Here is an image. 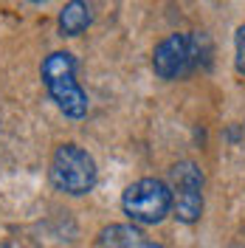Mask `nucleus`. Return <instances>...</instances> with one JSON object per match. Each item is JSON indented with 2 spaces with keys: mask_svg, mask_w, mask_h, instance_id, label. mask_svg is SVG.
I'll return each mask as SVG.
<instances>
[{
  "mask_svg": "<svg viewBox=\"0 0 245 248\" xmlns=\"http://www.w3.org/2000/svg\"><path fill=\"white\" fill-rule=\"evenodd\" d=\"M212 62V40L203 31H181L164 37L153 51V71L164 82L192 77Z\"/></svg>",
  "mask_w": 245,
  "mask_h": 248,
  "instance_id": "nucleus-1",
  "label": "nucleus"
},
{
  "mask_svg": "<svg viewBox=\"0 0 245 248\" xmlns=\"http://www.w3.org/2000/svg\"><path fill=\"white\" fill-rule=\"evenodd\" d=\"M40 79L46 85L51 102L68 119H85L91 102L88 93L77 82V57L71 51H51L40 65Z\"/></svg>",
  "mask_w": 245,
  "mask_h": 248,
  "instance_id": "nucleus-2",
  "label": "nucleus"
},
{
  "mask_svg": "<svg viewBox=\"0 0 245 248\" xmlns=\"http://www.w3.org/2000/svg\"><path fill=\"white\" fill-rule=\"evenodd\" d=\"M48 178L57 192L68 195V198H82V195L93 192V186L99 181V170L88 150H82L74 141H65L51 155Z\"/></svg>",
  "mask_w": 245,
  "mask_h": 248,
  "instance_id": "nucleus-3",
  "label": "nucleus"
},
{
  "mask_svg": "<svg viewBox=\"0 0 245 248\" xmlns=\"http://www.w3.org/2000/svg\"><path fill=\"white\" fill-rule=\"evenodd\" d=\"M122 209L136 226H158L172 215V186L161 178H138L124 189Z\"/></svg>",
  "mask_w": 245,
  "mask_h": 248,
  "instance_id": "nucleus-4",
  "label": "nucleus"
},
{
  "mask_svg": "<svg viewBox=\"0 0 245 248\" xmlns=\"http://www.w3.org/2000/svg\"><path fill=\"white\" fill-rule=\"evenodd\" d=\"M172 217L192 226L203 217V170L195 161H178L172 170Z\"/></svg>",
  "mask_w": 245,
  "mask_h": 248,
  "instance_id": "nucleus-5",
  "label": "nucleus"
},
{
  "mask_svg": "<svg viewBox=\"0 0 245 248\" xmlns=\"http://www.w3.org/2000/svg\"><path fill=\"white\" fill-rule=\"evenodd\" d=\"M93 23V9L88 3H82V0H71V3H65L60 12V20H57V26H60V37H79L82 31H88Z\"/></svg>",
  "mask_w": 245,
  "mask_h": 248,
  "instance_id": "nucleus-6",
  "label": "nucleus"
},
{
  "mask_svg": "<svg viewBox=\"0 0 245 248\" xmlns=\"http://www.w3.org/2000/svg\"><path fill=\"white\" fill-rule=\"evenodd\" d=\"M96 243H99V248H141L147 240H144L141 229L133 223H113L99 232Z\"/></svg>",
  "mask_w": 245,
  "mask_h": 248,
  "instance_id": "nucleus-7",
  "label": "nucleus"
},
{
  "mask_svg": "<svg viewBox=\"0 0 245 248\" xmlns=\"http://www.w3.org/2000/svg\"><path fill=\"white\" fill-rule=\"evenodd\" d=\"M234 65H237V74L245 77V23L234 34Z\"/></svg>",
  "mask_w": 245,
  "mask_h": 248,
  "instance_id": "nucleus-8",
  "label": "nucleus"
},
{
  "mask_svg": "<svg viewBox=\"0 0 245 248\" xmlns=\"http://www.w3.org/2000/svg\"><path fill=\"white\" fill-rule=\"evenodd\" d=\"M141 248H164V246H161V243H144Z\"/></svg>",
  "mask_w": 245,
  "mask_h": 248,
  "instance_id": "nucleus-9",
  "label": "nucleus"
}]
</instances>
